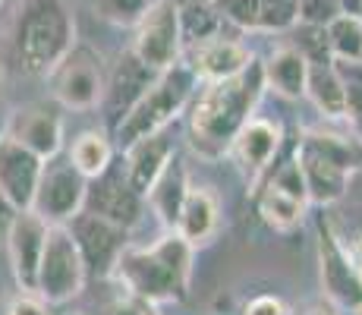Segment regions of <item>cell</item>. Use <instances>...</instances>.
<instances>
[{
    "label": "cell",
    "mask_w": 362,
    "mask_h": 315,
    "mask_svg": "<svg viewBox=\"0 0 362 315\" xmlns=\"http://www.w3.org/2000/svg\"><path fill=\"white\" fill-rule=\"evenodd\" d=\"M264 88H268V79H264L262 60H252L240 76H230V79L202 82L192 104L186 108L189 149L205 161L230 155L243 126L255 117Z\"/></svg>",
    "instance_id": "obj_1"
},
{
    "label": "cell",
    "mask_w": 362,
    "mask_h": 315,
    "mask_svg": "<svg viewBox=\"0 0 362 315\" xmlns=\"http://www.w3.org/2000/svg\"><path fill=\"white\" fill-rule=\"evenodd\" d=\"M76 19L66 0H13L6 16L0 67L45 79L76 45Z\"/></svg>",
    "instance_id": "obj_2"
},
{
    "label": "cell",
    "mask_w": 362,
    "mask_h": 315,
    "mask_svg": "<svg viewBox=\"0 0 362 315\" xmlns=\"http://www.w3.org/2000/svg\"><path fill=\"white\" fill-rule=\"evenodd\" d=\"M192 256L196 246L183 240L177 230H167L151 246H127L117 262V281L145 303H177L189 290Z\"/></svg>",
    "instance_id": "obj_3"
},
{
    "label": "cell",
    "mask_w": 362,
    "mask_h": 315,
    "mask_svg": "<svg viewBox=\"0 0 362 315\" xmlns=\"http://www.w3.org/2000/svg\"><path fill=\"white\" fill-rule=\"evenodd\" d=\"M199 76L189 69V63L180 60L177 67L164 69L155 79V86L142 95V101L129 110V117L117 126L114 139L117 149H127L136 139L148 136V132H161L167 130L186 108L192 104V98L199 92Z\"/></svg>",
    "instance_id": "obj_4"
},
{
    "label": "cell",
    "mask_w": 362,
    "mask_h": 315,
    "mask_svg": "<svg viewBox=\"0 0 362 315\" xmlns=\"http://www.w3.org/2000/svg\"><path fill=\"white\" fill-rule=\"evenodd\" d=\"M86 281H88V265L82 258L73 230L66 224H51L45 258H41V271H38V290L35 293L47 306H64L86 290Z\"/></svg>",
    "instance_id": "obj_5"
},
{
    "label": "cell",
    "mask_w": 362,
    "mask_h": 315,
    "mask_svg": "<svg viewBox=\"0 0 362 315\" xmlns=\"http://www.w3.org/2000/svg\"><path fill=\"white\" fill-rule=\"evenodd\" d=\"M51 95L64 110H95L101 108L107 73L101 57L88 45H73V51L57 63L51 76Z\"/></svg>",
    "instance_id": "obj_6"
},
{
    "label": "cell",
    "mask_w": 362,
    "mask_h": 315,
    "mask_svg": "<svg viewBox=\"0 0 362 315\" xmlns=\"http://www.w3.org/2000/svg\"><path fill=\"white\" fill-rule=\"evenodd\" d=\"M86 195H88V177L69 161V155L60 151V155L45 161L32 208L51 224H66L86 208Z\"/></svg>",
    "instance_id": "obj_7"
},
{
    "label": "cell",
    "mask_w": 362,
    "mask_h": 315,
    "mask_svg": "<svg viewBox=\"0 0 362 315\" xmlns=\"http://www.w3.org/2000/svg\"><path fill=\"white\" fill-rule=\"evenodd\" d=\"M132 51L139 54L148 67H155L158 73L177 67L183 60L186 38H183V19H180V6L173 0H158L148 13L142 16V23L136 25V41Z\"/></svg>",
    "instance_id": "obj_8"
},
{
    "label": "cell",
    "mask_w": 362,
    "mask_h": 315,
    "mask_svg": "<svg viewBox=\"0 0 362 315\" xmlns=\"http://www.w3.org/2000/svg\"><path fill=\"white\" fill-rule=\"evenodd\" d=\"M73 230L79 252L88 265V277H110L117 271V262L129 246V230L123 224L104 218L98 212L82 208L73 221H66Z\"/></svg>",
    "instance_id": "obj_9"
},
{
    "label": "cell",
    "mask_w": 362,
    "mask_h": 315,
    "mask_svg": "<svg viewBox=\"0 0 362 315\" xmlns=\"http://www.w3.org/2000/svg\"><path fill=\"white\" fill-rule=\"evenodd\" d=\"M158 69L148 67L136 51H123L117 57L114 69L107 73V88H104V98H101V120H104V130L117 132V126L129 117V110L142 101V95L155 86L158 79Z\"/></svg>",
    "instance_id": "obj_10"
},
{
    "label": "cell",
    "mask_w": 362,
    "mask_h": 315,
    "mask_svg": "<svg viewBox=\"0 0 362 315\" xmlns=\"http://www.w3.org/2000/svg\"><path fill=\"white\" fill-rule=\"evenodd\" d=\"M318 275H322L325 297L334 306L350 312L362 309V275L356 262H353L350 249H346V243L325 221L318 227Z\"/></svg>",
    "instance_id": "obj_11"
},
{
    "label": "cell",
    "mask_w": 362,
    "mask_h": 315,
    "mask_svg": "<svg viewBox=\"0 0 362 315\" xmlns=\"http://www.w3.org/2000/svg\"><path fill=\"white\" fill-rule=\"evenodd\" d=\"M86 208L88 212H98L117 224H123L127 230H132L142 224L145 212H148V199L129 183L123 161H114L101 177L88 180Z\"/></svg>",
    "instance_id": "obj_12"
},
{
    "label": "cell",
    "mask_w": 362,
    "mask_h": 315,
    "mask_svg": "<svg viewBox=\"0 0 362 315\" xmlns=\"http://www.w3.org/2000/svg\"><path fill=\"white\" fill-rule=\"evenodd\" d=\"M47 234H51V221L41 218L35 208H23L13 221L10 234H6V256H10L13 281L25 293L38 290V271L41 258H45Z\"/></svg>",
    "instance_id": "obj_13"
},
{
    "label": "cell",
    "mask_w": 362,
    "mask_h": 315,
    "mask_svg": "<svg viewBox=\"0 0 362 315\" xmlns=\"http://www.w3.org/2000/svg\"><path fill=\"white\" fill-rule=\"evenodd\" d=\"M6 136L23 142L41 158H54L64 151V114L60 104L32 101L6 117Z\"/></svg>",
    "instance_id": "obj_14"
},
{
    "label": "cell",
    "mask_w": 362,
    "mask_h": 315,
    "mask_svg": "<svg viewBox=\"0 0 362 315\" xmlns=\"http://www.w3.org/2000/svg\"><path fill=\"white\" fill-rule=\"evenodd\" d=\"M281 145H284V126L277 120L252 117V120L243 126V132L236 136L230 155L236 158V167H240V173L249 180V186H255L264 173L271 171Z\"/></svg>",
    "instance_id": "obj_15"
},
{
    "label": "cell",
    "mask_w": 362,
    "mask_h": 315,
    "mask_svg": "<svg viewBox=\"0 0 362 315\" xmlns=\"http://www.w3.org/2000/svg\"><path fill=\"white\" fill-rule=\"evenodd\" d=\"M183 60L199 76V82H221V79H230V76H240L255 57L243 41L218 35V38L186 45Z\"/></svg>",
    "instance_id": "obj_16"
},
{
    "label": "cell",
    "mask_w": 362,
    "mask_h": 315,
    "mask_svg": "<svg viewBox=\"0 0 362 315\" xmlns=\"http://www.w3.org/2000/svg\"><path fill=\"white\" fill-rule=\"evenodd\" d=\"M41 155H35L32 149H25L23 142H16L13 136H0V189L16 202L19 208H32L35 193L41 183V171H45Z\"/></svg>",
    "instance_id": "obj_17"
},
{
    "label": "cell",
    "mask_w": 362,
    "mask_h": 315,
    "mask_svg": "<svg viewBox=\"0 0 362 315\" xmlns=\"http://www.w3.org/2000/svg\"><path fill=\"white\" fill-rule=\"evenodd\" d=\"M177 158V145L167 136V130L161 132H148V136L136 139L132 145L123 149V167H127L129 183L148 199L151 186L158 183V177L167 171V164Z\"/></svg>",
    "instance_id": "obj_18"
},
{
    "label": "cell",
    "mask_w": 362,
    "mask_h": 315,
    "mask_svg": "<svg viewBox=\"0 0 362 315\" xmlns=\"http://www.w3.org/2000/svg\"><path fill=\"white\" fill-rule=\"evenodd\" d=\"M221 224H224V214H221L218 195L205 186H189V195H186L183 212H180L177 221V234L189 246L202 249L221 234Z\"/></svg>",
    "instance_id": "obj_19"
},
{
    "label": "cell",
    "mask_w": 362,
    "mask_h": 315,
    "mask_svg": "<svg viewBox=\"0 0 362 315\" xmlns=\"http://www.w3.org/2000/svg\"><path fill=\"white\" fill-rule=\"evenodd\" d=\"M296 155H299V164H303V173H305V186H309V199L315 205H334L346 195L350 189V171H344L340 164H334L325 155L318 151L305 149L303 142L296 145Z\"/></svg>",
    "instance_id": "obj_20"
},
{
    "label": "cell",
    "mask_w": 362,
    "mask_h": 315,
    "mask_svg": "<svg viewBox=\"0 0 362 315\" xmlns=\"http://www.w3.org/2000/svg\"><path fill=\"white\" fill-rule=\"evenodd\" d=\"M309 69L312 60L296 45H284L271 51V57L264 60V79H268V88L293 101V98H305L309 92Z\"/></svg>",
    "instance_id": "obj_21"
},
{
    "label": "cell",
    "mask_w": 362,
    "mask_h": 315,
    "mask_svg": "<svg viewBox=\"0 0 362 315\" xmlns=\"http://www.w3.org/2000/svg\"><path fill=\"white\" fill-rule=\"evenodd\" d=\"M189 173L186 167L180 164L177 158L167 164V171L158 177V183L151 186L148 193V208L158 221H161L164 230H177V221H180V212H183V202L189 195Z\"/></svg>",
    "instance_id": "obj_22"
},
{
    "label": "cell",
    "mask_w": 362,
    "mask_h": 315,
    "mask_svg": "<svg viewBox=\"0 0 362 315\" xmlns=\"http://www.w3.org/2000/svg\"><path fill=\"white\" fill-rule=\"evenodd\" d=\"M69 161L86 173L88 180L101 177L110 164H114V155H117V139L110 130H86L69 142L66 149Z\"/></svg>",
    "instance_id": "obj_23"
},
{
    "label": "cell",
    "mask_w": 362,
    "mask_h": 315,
    "mask_svg": "<svg viewBox=\"0 0 362 315\" xmlns=\"http://www.w3.org/2000/svg\"><path fill=\"white\" fill-rule=\"evenodd\" d=\"M305 98L315 104V110L325 120H344L346 117V95H344V86H340L337 69H334V57L312 63Z\"/></svg>",
    "instance_id": "obj_24"
},
{
    "label": "cell",
    "mask_w": 362,
    "mask_h": 315,
    "mask_svg": "<svg viewBox=\"0 0 362 315\" xmlns=\"http://www.w3.org/2000/svg\"><path fill=\"white\" fill-rule=\"evenodd\" d=\"M305 208H309V202L284 193V189H277L274 183H264V189L259 193L262 221L268 224V227L281 230V234H290V230H296L299 224L305 221Z\"/></svg>",
    "instance_id": "obj_25"
},
{
    "label": "cell",
    "mask_w": 362,
    "mask_h": 315,
    "mask_svg": "<svg viewBox=\"0 0 362 315\" xmlns=\"http://www.w3.org/2000/svg\"><path fill=\"white\" fill-rule=\"evenodd\" d=\"M299 142L305 149L318 151L334 164H340L344 171H359L362 167V136H340V132H328V130H305Z\"/></svg>",
    "instance_id": "obj_26"
},
{
    "label": "cell",
    "mask_w": 362,
    "mask_h": 315,
    "mask_svg": "<svg viewBox=\"0 0 362 315\" xmlns=\"http://www.w3.org/2000/svg\"><path fill=\"white\" fill-rule=\"evenodd\" d=\"M325 29H328V45L334 57H362V16L340 13Z\"/></svg>",
    "instance_id": "obj_27"
},
{
    "label": "cell",
    "mask_w": 362,
    "mask_h": 315,
    "mask_svg": "<svg viewBox=\"0 0 362 315\" xmlns=\"http://www.w3.org/2000/svg\"><path fill=\"white\" fill-rule=\"evenodd\" d=\"M334 69L346 95V120L356 123L362 117V57H334Z\"/></svg>",
    "instance_id": "obj_28"
},
{
    "label": "cell",
    "mask_w": 362,
    "mask_h": 315,
    "mask_svg": "<svg viewBox=\"0 0 362 315\" xmlns=\"http://www.w3.org/2000/svg\"><path fill=\"white\" fill-rule=\"evenodd\" d=\"M299 25V0H259L255 32H290Z\"/></svg>",
    "instance_id": "obj_29"
},
{
    "label": "cell",
    "mask_w": 362,
    "mask_h": 315,
    "mask_svg": "<svg viewBox=\"0 0 362 315\" xmlns=\"http://www.w3.org/2000/svg\"><path fill=\"white\" fill-rule=\"evenodd\" d=\"M95 13L104 23L114 25H139L142 16L158 4V0H92Z\"/></svg>",
    "instance_id": "obj_30"
},
{
    "label": "cell",
    "mask_w": 362,
    "mask_h": 315,
    "mask_svg": "<svg viewBox=\"0 0 362 315\" xmlns=\"http://www.w3.org/2000/svg\"><path fill=\"white\" fill-rule=\"evenodd\" d=\"M268 183H274L277 189H284V193L296 195V199H303V202H312V199H309V186H305L303 164H299V155H296V151H293V158H287L284 164L274 167V173L268 177Z\"/></svg>",
    "instance_id": "obj_31"
},
{
    "label": "cell",
    "mask_w": 362,
    "mask_h": 315,
    "mask_svg": "<svg viewBox=\"0 0 362 315\" xmlns=\"http://www.w3.org/2000/svg\"><path fill=\"white\" fill-rule=\"evenodd\" d=\"M214 6L236 29L255 32V25H259V0H214Z\"/></svg>",
    "instance_id": "obj_32"
},
{
    "label": "cell",
    "mask_w": 362,
    "mask_h": 315,
    "mask_svg": "<svg viewBox=\"0 0 362 315\" xmlns=\"http://www.w3.org/2000/svg\"><path fill=\"white\" fill-rule=\"evenodd\" d=\"M344 13L340 0H299V23L328 25Z\"/></svg>",
    "instance_id": "obj_33"
},
{
    "label": "cell",
    "mask_w": 362,
    "mask_h": 315,
    "mask_svg": "<svg viewBox=\"0 0 362 315\" xmlns=\"http://www.w3.org/2000/svg\"><path fill=\"white\" fill-rule=\"evenodd\" d=\"M6 315H51V306L45 303V299L38 297V293H19L16 299L10 303V309Z\"/></svg>",
    "instance_id": "obj_34"
},
{
    "label": "cell",
    "mask_w": 362,
    "mask_h": 315,
    "mask_svg": "<svg viewBox=\"0 0 362 315\" xmlns=\"http://www.w3.org/2000/svg\"><path fill=\"white\" fill-rule=\"evenodd\" d=\"M243 315H290V306L284 303L281 297H271V293H262V297L249 299L246 312Z\"/></svg>",
    "instance_id": "obj_35"
},
{
    "label": "cell",
    "mask_w": 362,
    "mask_h": 315,
    "mask_svg": "<svg viewBox=\"0 0 362 315\" xmlns=\"http://www.w3.org/2000/svg\"><path fill=\"white\" fill-rule=\"evenodd\" d=\"M19 212H23V208L0 189V240H6V234H10V227H13V221H16Z\"/></svg>",
    "instance_id": "obj_36"
},
{
    "label": "cell",
    "mask_w": 362,
    "mask_h": 315,
    "mask_svg": "<svg viewBox=\"0 0 362 315\" xmlns=\"http://www.w3.org/2000/svg\"><path fill=\"white\" fill-rule=\"evenodd\" d=\"M107 315H151V303H145V299H139V297L120 299V303L110 306Z\"/></svg>",
    "instance_id": "obj_37"
},
{
    "label": "cell",
    "mask_w": 362,
    "mask_h": 315,
    "mask_svg": "<svg viewBox=\"0 0 362 315\" xmlns=\"http://www.w3.org/2000/svg\"><path fill=\"white\" fill-rule=\"evenodd\" d=\"M346 249H350L353 262H356V268H359V275H362V234H359L356 240H353V243H350V246H346Z\"/></svg>",
    "instance_id": "obj_38"
},
{
    "label": "cell",
    "mask_w": 362,
    "mask_h": 315,
    "mask_svg": "<svg viewBox=\"0 0 362 315\" xmlns=\"http://www.w3.org/2000/svg\"><path fill=\"white\" fill-rule=\"evenodd\" d=\"M344 13H353V16H362V0H340Z\"/></svg>",
    "instance_id": "obj_39"
},
{
    "label": "cell",
    "mask_w": 362,
    "mask_h": 315,
    "mask_svg": "<svg viewBox=\"0 0 362 315\" xmlns=\"http://www.w3.org/2000/svg\"><path fill=\"white\" fill-rule=\"evenodd\" d=\"M6 132V120H4V98H0V136Z\"/></svg>",
    "instance_id": "obj_40"
},
{
    "label": "cell",
    "mask_w": 362,
    "mask_h": 315,
    "mask_svg": "<svg viewBox=\"0 0 362 315\" xmlns=\"http://www.w3.org/2000/svg\"><path fill=\"white\" fill-rule=\"evenodd\" d=\"M177 6H189V4H202V0H173Z\"/></svg>",
    "instance_id": "obj_41"
},
{
    "label": "cell",
    "mask_w": 362,
    "mask_h": 315,
    "mask_svg": "<svg viewBox=\"0 0 362 315\" xmlns=\"http://www.w3.org/2000/svg\"><path fill=\"white\" fill-rule=\"evenodd\" d=\"M309 315H331V312H328V309H312Z\"/></svg>",
    "instance_id": "obj_42"
},
{
    "label": "cell",
    "mask_w": 362,
    "mask_h": 315,
    "mask_svg": "<svg viewBox=\"0 0 362 315\" xmlns=\"http://www.w3.org/2000/svg\"><path fill=\"white\" fill-rule=\"evenodd\" d=\"M356 130H359V136H362V117H359V120H356Z\"/></svg>",
    "instance_id": "obj_43"
},
{
    "label": "cell",
    "mask_w": 362,
    "mask_h": 315,
    "mask_svg": "<svg viewBox=\"0 0 362 315\" xmlns=\"http://www.w3.org/2000/svg\"><path fill=\"white\" fill-rule=\"evenodd\" d=\"M359 315H362V309H359Z\"/></svg>",
    "instance_id": "obj_44"
}]
</instances>
